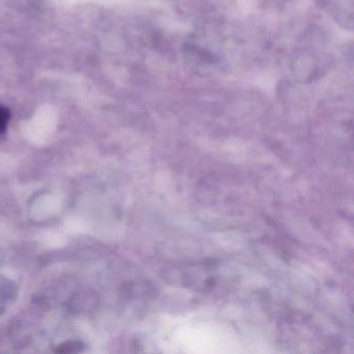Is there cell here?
Wrapping results in <instances>:
<instances>
[{
    "label": "cell",
    "mask_w": 354,
    "mask_h": 354,
    "mask_svg": "<svg viewBox=\"0 0 354 354\" xmlns=\"http://www.w3.org/2000/svg\"><path fill=\"white\" fill-rule=\"evenodd\" d=\"M10 120H11V113L7 107L0 105V134L7 130L9 125Z\"/></svg>",
    "instance_id": "cell-1"
},
{
    "label": "cell",
    "mask_w": 354,
    "mask_h": 354,
    "mask_svg": "<svg viewBox=\"0 0 354 354\" xmlns=\"http://www.w3.org/2000/svg\"><path fill=\"white\" fill-rule=\"evenodd\" d=\"M80 344L76 343V342H67V343L59 346V349L57 350V352H61V353H72V352H80Z\"/></svg>",
    "instance_id": "cell-2"
}]
</instances>
